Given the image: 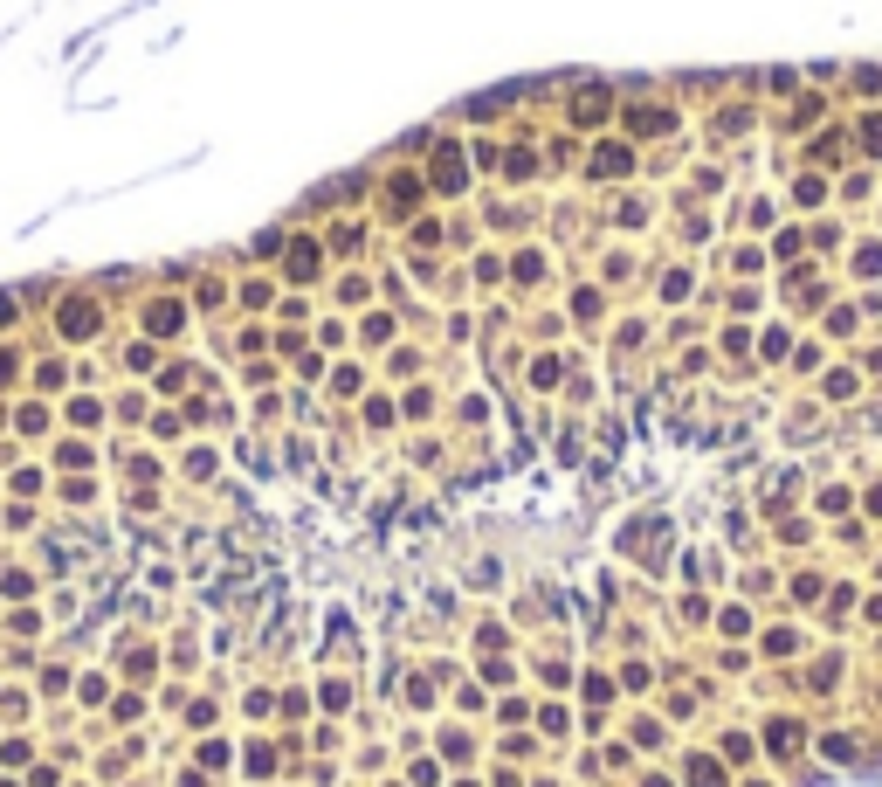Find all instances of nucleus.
Returning a JSON list of instances; mask_svg holds the SVG:
<instances>
[{
    "label": "nucleus",
    "mask_w": 882,
    "mask_h": 787,
    "mask_svg": "<svg viewBox=\"0 0 882 787\" xmlns=\"http://www.w3.org/2000/svg\"><path fill=\"white\" fill-rule=\"evenodd\" d=\"M600 173H628V145H600Z\"/></svg>",
    "instance_id": "obj_1"
},
{
    "label": "nucleus",
    "mask_w": 882,
    "mask_h": 787,
    "mask_svg": "<svg viewBox=\"0 0 882 787\" xmlns=\"http://www.w3.org/2000/svg\"><path fill=\"white\" fill-rule=\"evenodd\" d=\"M690 787H724V773H717L711 760H697V767H690Z\"/></svg>",
    "instance_id": "obj_2"
},
{
    "label": "nucleus",
    "mask_w": 882,
    "mask_h": 787,
    "mask_svg": "<svg viewBox=\"0 0 882 787\" xmlns=\"http://www.w3.org/2000/svg\"><path fill=\"white\" fill-rule=\"evenodd\" d=\"M773 746H779V753H793V746H800V725L779 719V725H773Z\"/></svg>",
    "instance_id": "obj_3"
},
{
    "label": "nucleus",
    "mask_w": 882,
    "mask_h": 787,
    "mask_svg": "<svg viewBox=\"0 0 882 787\" xmlns=\"http://www.w3.org/2000/svg\"><path fill=\"white\" fill-rule=\"evenodd\" d=\"M862 145H868V152H882V118H868V125H862Z\"/></svg>",
    "instance_id": "obj_4"
}]
</instances>
